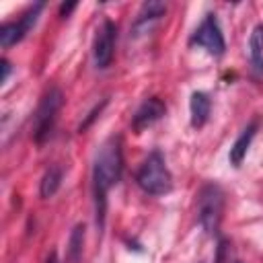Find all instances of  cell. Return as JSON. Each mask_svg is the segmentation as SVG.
<instances>
[{
  "label": "cell",
  "mask_w": 263,
  "mask_h": 263,
  "mask_svg": "<svg viewBox=\"0 0 263 263\" xmlns=\"http://www.w3.org/2000/svg\"><path fill=\"white\" fill-rule=\"evenodd\" d=\"M105 105H107V99H103V101H101V105H97V107H95V109L88 113V117H86V119L80 123V127H78V129H80V132H84V129H86V127H88V125H90V123L97 119V115L103 111V107H105Z\"/></svg>",
  "instance_id": "obj_15"
},
{
  "label": "cell",
  "mask_w": 263,
  "mask_h": 263,
  "mask_svg": "<svg viewBox=\"0 0 263 263\" xmlns=\"http://www.w3.org/2000/svg\"><path fill=\"white\" fill-rule=\"evenodd\" d=\"M191 45H199L203 47L208 53L220 58L226 49V41H224V35H222V29H220V23L216 18V14H205V18L199 23V27L195 29V33L191 35L189 39Z\"/></svg>",
  "instance_id": "obj_5"
},
{
  "label": "cell",
  "mask_w": 263,
  "mask_h": 263,
  "mask_svg": "<svg viewBox=\"0 0 263 263\" xmlns=\"http://www.w3.org/2000/svg\"><path fill=\"white\" fill-rule=\"evenodd\" d=\"M249 55L257 70H263V25H257L249 39Z\"/></svg>",
  "instance_id": "obj_13"
},
{
  "label": "cell",
  "mask_w": 263,
  "mask_h": 263,
  "mask_svg": "<svg viewBox=\"0 0 263 263\" xmlns=\"http://www.w3.org/2000/svg\"><path fill=\"white\" fill-rule=\"evenodd\" d=\"M189 111H191V125L193 127L205 125V121L210 119V111H212L210 97L201 90H195L191 95V101H189Z\"/></svg>",
  "instance_id": "obj_11"
},
{
  "label": "cell",
  "mask_w": 263,
  "mask_h": 263,
  "mask_svg": "<svg viewBox=\"0 0 263 263\" xmlns=\"http://www.w3.org/2000/svg\"><path fill=\"white\" fill-rule=\"evenodd\" d=\"M164 12H166V4L156 2V0L144 2L142 8H140V12H138V16H136V21H134V27H132L134 37H138L142 31L150 29V25H152L154 21H158Z\"/></svg>",
  "instance_id": "obj_9"
},
{
  "label": "cell",
  "mask_w": 263,
  "mask_h": 263,
  "mask_svg": "<svg viewBox=\"0 0 263 263\" xmlns=\"http://www.w3.org/2000/svg\"><path fill=\"white\" fill-rule=\"evenodd\" d=\"M224 214V191L216 183H205L197 193V220L212 236L218 234Z\"/></svg>",
  "instance_id": "obj_3"
},
{
  "label": "cell",
  "mask_w": 263,
  "mask_h": 263,
  "mask_svg": "<svg viewBox=\"0 0 263 263\" xmlns=\"http://www.w3.org/2000/svg\"><path fill=\"white\" fill-rule=\"evenodd\" d=\"M62 177H64V168L58 166V164H51V166L43 173V177H41V183H39V195H41L43 199L55 195V191H58L60 185H62Z\"/></svg>",
  "instance_id": "obj_12"
},
{
  "label": "cell",
  "mask_w": 263,
  "mask_h": 263,
  "mask_svg": "<svg viewBox=\"0 0 263 263\" xmlns=\"http://www.w3.org/2000/svg\"><path fill=\"white\" fill-rule=\"evenodd\" d=\"M164 113H166L164 103H162L158 97H148V99L136 109V113L132 115V129H134L136 134H142L146 127L154 125Z\"/></svg>",
  "instance_id": "obj_8"
},
{
  "label": "cell",
  "mask_w": 263,
  "mask_h": 263,
  "mask_svg": "<svg viewBox=\"0 0 263 263\" xmlns=\"http://www.w3.org/2000/svg\"><path fill=\"white\" fill-rule=\"evenodd\" d=\"M0 68H2V76H0V84H4V82L8 80V76H10V70H12V68H10V62H8L6 58H2V60H0Z\"/></svg>",
  "instance_id": "obj_16"
},
{
  "label": "cell",
  "mask_w": 263,
  "mask_h": 263,
  "mask_svg": "<svg viewBox=\"0 0 263 263\" xmlns=\"http://www.w3.org/2000/svg\"><path fill=\"white\" fill-rule=\"evenodd\" d=\"M138 187L148 195H164L173 189V175L160 150H152L136 173Z\"/></svg>",
  "instance_id": "obj_2"
},
{
  "label": "cell",
  "mask_w": 263,
  "mask_h": 263,
  "mask_svg": "<svg viewBox=\"0 0 263 263\" xmlns=\"http://www.w3.org/2000/svg\"><path fill=\"white\" fill-rule=\"evenodd\" d=\"M236 263H238V261H236Z\"/></svg>",
  "instance_id": "obj_20"
},
{
  "label": "cell",
  "mask_w": 263,
  "mask_h": 263,
  "mask_svg": "<svg viewBox=\"0 0 263 263\" xmlns=\"http://www.w3.org/2000/svg\"><path fill=\"white\" fill-rule=\"evenodd\" d=\"M82 245H84V224H76L68 238V259L72 263H78L82 257Z\"/></svg>",
  "instance_id": "obj_14"
},
{
  "label": "cell",
  "mask_w": 263,
  "mask_h": 263,
  "mask_svg": "<svg viewBox=\"0 0 263 263\" xmlns=\"http://www.w3.org/2000/svg\"><path fill=\"white\" fill-rule=\"evenodd\" d=\"M226 247H228V242L222 238V240L218 242V257H216V263H224V253H226Z\"/></svg>",
  "instance_id": "obj_17"
},
{
  "label": "cell",
  "mask_w": 263,
  "mask_h": 263,
  "mask_svg": "<svg viewBox=\"0 0 263 263\" xmlns=\"http://www.w3.org/2000/svg\"><path fill=\"white\" fill-rule=\"evenodd\" d=\"M115 35H117V27L113 21L105 18L101 29L97 31L95 37V45H92V58H95V66L99 70H105L111 66L113 62V51H115Z\"/></svg>",
  "instance_id": "obj_7"
},
{
  "label": "cell",
  "mask_w": 263,
  "mask_h": 263,
  "mask_svg": "<svg viewBox=\"0 0 263 263\" xmlns=\"http://www.w3.org/2000/svg\"><path fill=\"white\" fill-rule=\"evenodd\" d=\"M123 171V154H121V140L111 136L99 148L92 166V195H95V220L97 228L103 230L105 214H107V193L109 189L121 179Z\"/></svg>",
  "instance_id": "obj_1"
},
{
  "label": "cell",
  "mask_w": 263,
  "mask_h": 263,
  "mask_svg": "<svg viewBox=\"0 0 263 263\" xmlns=\"http://www.w3.org/2000/svg\"><path fill=\"white\" fill-rule=\"evenodd\" d=\"M62 105H64V95L58 86H51L49 90H45L33 117V140L37 144H43L51 136Z\"/></svg>",
  "instance_id": "obj_4"
},
{
  "label": "cell",
  "mask_w": 263,
  "mask_h": 263,
  "mask_svg": "<svg viewBox=\"0 0 263 263\" xmlns=\"http://www.w3.org/2000/svg\"><path fill=\"white\" fill-rule=\"evenodd\" d=\"M43 6H45L43 2H37V4H33V6H29V8L21 14L18 21L2 23V27H0V45H2V47H10V45L18 43V41L33 29V25L37 23V18H39Z\"/></svg>",
  "instance_id": "obj_6"
},
{
  "label": "cell",
  "mask_w": 263,
  "mask_h": 263,
  "mask_svg": "<svg viewBox=\"0 0 263 263\" xmlns=\"http://www.w3.org/2000/svg\"><path fill=\"white\" fill-rule=\"evenodd\" d=\"M47 263H58V259H55V253H51V255H49V259H47Z\"/></svg>",
  "instance_id": "obj_19"
},
{
  "label": "cell",
  "mask_w": 263,
  "mask_h": 263,
  "mask_svg": "<svg viewBox=\"0 0 263 263\" xmlns=\"http://www.w3.org/2000/svg\"><path fill=\"white\" fill-rule=\"evenodd\" d=\"M257 129H259V119H253V121L240 132V136L234 140V144H232V148H230V152H228V160H230L232 166H240V162L245 160L247 150H249V146H251V142H253Z\"/></svg>",
  "instance_id": "obj_10"
},
{
  "label": "cell",
  "mask_w": 263,
  "mask_h": 263,
  "mask_svg": "<svg viewBox=\"0 0 263 263\" xmlns=\"http://www.w3.org/2000/svg\"><path fill=\"white\" fill-rule=\"evenodd\" d=\"M74 8H76V2H68V4L64 2V4H60V16H68Z\"/></svg>",
  "instance_id": "obj_18"
}]
</instances>
